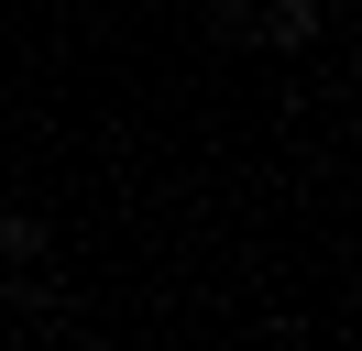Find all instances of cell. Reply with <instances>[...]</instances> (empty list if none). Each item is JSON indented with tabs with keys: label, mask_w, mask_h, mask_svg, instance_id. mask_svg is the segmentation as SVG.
<instances>
[{
	"label": "cell",
	"mask_w": 362,
	"mask_h": 351,
	"mask_svg": "<svg viewBox=\"0 0 362 351\" xmlns=\"http://www.w3.org/2000/svg\"><path fill=\"white\" fill-rule=\"evenodd\" d=\"M252 33L296 55V44H318V0H264V11H252Z\"/></svg>",
	"instance_id": "obj_1"
},
{
	"label": "cell",
	"mask_w": 362,
	"mask_h": 351,
	"mask_svg": "<svg viewBox=\"0 0 362 351\" xmlns=\"http://www.w3.org/2000/svg\"><path fill=\"white\" fill-rule=\"evenodd\" d=\"M0 253H11V263H45V219H0Z\"/></svg>",
	"instance_id": "obj_2"
},
{
	"label": "cell",
	"mask_w": 362,
	"mask_h": 351,
	"mask_svg": "<svg viewBox=\"0 0 362 351\" xmlns=\"http://www.w3.org/2000/svg\"><path fill=\"white\" fill-rule=\"evenodd\" d=\"M252 11H264V0H209V22H220L230 44H252Z\"/></svg>",
	"instance_id": "obj_3"
}]
</instances>
